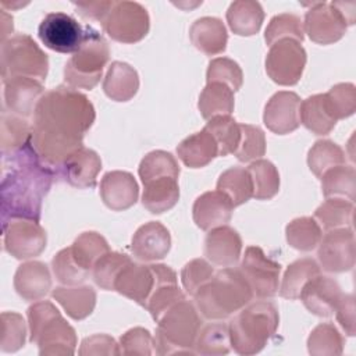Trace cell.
<instances>
[{
	"mask_svg": "<svg viewBox=\"0 0 356 356\" xmlns=\"http://www.w3.org/2000/svg\"><path fill=\"white\" fill-rule=\"evenodd\" d=\"M95 107L81 92L67 85L47 90L35 113L31 145L40 160L58 175L63 164L81 147L95 122Z\"/></svg>",
	"mask_w": 356,
	"mask_h": 356,
	"instance_id": "obj_1",
	"label": "cell"
},
{
	"mask_svg": "<svg viewBox=\"0 0 356 356\" xmlns=\"http://www.w3.org/2000/svg\"><path fill=\"white\" fill-rule=\"evenodd\" d=\"M3 178L0 186L1 221L28 218L39 221L43 197L49 193L54 171L47 167L31 142L13 154L3 157Z\"/></svg>",
	"mask_w": 356,
	"mask_h": 356,
	"instance_id": "obj_2",
	"label": "cell"
},
{
	"mask_svg": "<svg viewBox=\"0 0 356 356\" xmlns=\"http://www.w3.org/2000/svg\"><path fill=\"white\" fill-rule=\"evenodd\" d=\"M195 306L207 320H224L253 299V292L238 268L224 267L193 295Z\"/></svg>",
	"mask_w": 356,
	"mask_h": 356,
	"instance_id": "obj_3",
	"label": "cell"
},
{
	"mask_svg": "<svg viewBox=\"0 0 356 356\" xmlns=\"http://www.w3.org/2000/svg\"><path fill=\"white\" fill-rule=\"evenodd\" d=\"M278 309L273 302L248 303L229 321L231 348L243 356L259 353L278 328Z\"/></svg>",
	"mask_w": 356,
	"mask_h": 356,
	"instance_id": "obj_4",
	"label": "cell"
},
{
	"mask_svg": "<svg viewBox=\"0 0 356 356\" xmlns=\"http://www.w3.org/2000/svg\"><path fill=\"white\" fill-rule=\"evenodd\" d=\"M29 341L39 346L42 356H70L76 346L75 330L49 300L28 307Z\"/></svg>",
	"mask_w": 356,
	"mask_h": 356,
	"instance_id": "obj_5",
	"label": "cell"
},
{
	"mask_svg": "<svg viewBox=\"0 0 356 356\" xmlns=\"http://www.w3.org/2000/svg\"><path fill=\"white\" fill-rule=\"evenodd\" d=\"M200 325L196 306L185 299L175 303L157 321L156 337L153 338L156 353H195Z\"/></svg>",
	"mask_w": 356,
	"mask_h": 356,
	"instance_id": "obj_6",
	"label": "cell"
},
{
	"mask_svg": "<svg viewBox=\"0 0 356 356\" xmlns=\"http://www.w3.org/2000/svg\"><path fill=\"white\" fill-rule=\"evenodd\" d=\"M110 58L107 40L96 29L86 26L79 49L64 67V81L74 89H93Z\"/></svg>",
	"mask_w": 356,
	"mask_h": 356,
	"instance_id": "obj_7",
	"label": "cell"
},
{
	"mask_svg": "<svg viewBox=\"0 0 356 356\" xmlns=\"http://www.w3.org/2000/svg\"><path fill=\"white\" fill-rule=\"evenodd\" d=\"M0 67L3 82L15 76L43 82L49 71V58L29 35L17 33L1 43Z\"/></svg>",
	"mask_w": 356,
	"mask_h": 356,
	"instance_id": "obj_8",
	"label": "cell"
},
{
	"mask_svg": "<svg viewBox=\"0 0 356 356\" xmlns=\"http://www.w3.org/2000/svg\"><path fill=\"white\" fill-rule=\"evenodd\" d=\"M160 284H177V274L170 266H146L131 261L117 277L114 291L145 307L152 292Z\"/></svg>",
	"mask_w": 356,
	"mask_h": 356,
	"instance_id": "obj_9",
	"label": "cell"
},
{
	"mask_svg": "<svg viewBox=\"0 0 356 356\" xmlns=\"http://www.w3.org/2000/svg\"><path fill=\"white\" fill-rule=\"evenodd\" d=\"M102 25L113 40L135 43L147 35L150 18L147 10L136 1H114Z\"/></svg>",
	"mask_w": 356,
	"mask_h": 356,
	"instance_id": "obj_10",
	"label": "cell"
},
{
	"mask_svg": "<svg viewBox=\"0 0 356 356\" xmlns=\"http://www.w3.org/2000/svg\"><path fill=\"white\" fill-rule=\"evenodd\" d=\"M238 270L248 281L253 296L267 299L277 293L281 264L267 257L261 248L248 246Z\"/></svg>",
	"mask_w": 356,
	"mask_h": 356,
	"instance_id": "obj_11",
	"label": "cell"
},
{
	"mask_svg": "<svg viewBox=\"0 0 356 356\" xmlns=\"http://www.w3.org/2000/svg\"><path fill=\"white\" fill-rule=\"evenodd\" d=\"M306 65V51L293 39H284L270 46L266 57V71L278 85L298 83Z\"/></svg>",
	"mask_w": 356,
	"mask_h": 356,
	"instance_id": "obj_12",
	"label": "cell"
},
{
	"mask_svg": "<svg viewBox=\"0 0 356 356\" xmlns=\"http://www.w3.org/2000/svg\"><path fill=\"white\" fill-rule=\"evenodd\" d=\"M47 243L46 231L39 221L28 218L10 220L3 225V245L7 253L19 260L39 256Z\"/></svg>",
	"mask_w": 356,
	"mask_h": 356,
	"instance_id": "obj_13",
	"label": "cell"
},
{
	"mask_svg": "<svg viewBox=\"0 0 356 356\" xmlns=\"http://www.w3.org/2000/svg\"><path fill=\"white\" fill-rule=\"evenodd\" d=\"M318 266L327 273H345L355 266V235L352 228L328 229L318 243Z\"/></svg>",
	"mask_w": 356,
	"mask_h": 356,
	"instance_id": "obj_14",
	"label": "cell"
},
{
	"mask_svg": "<svg viewBox=\"0 0 356 356\" xmlns=\"http://www.w3.org/2000/svg\"><path fill=\"white\" fill-rule=\"evenodd\" d=\"M43 44L58 53H75L83 39V29L75 18L65 13L47 14L38 29Z\"/></svg>",
	"mask_w": 356,
	"mask_h": 356,
	"instance_id": "obj_15",
	"label": "cell"
},
{
	"mask_svg": "<svg viewBox=\"0 0 356 356\" xmlns=\"http://www.w3.org/2000/svg\"><path fill=\"white\" fill-rule=\"evenodd\" d=\"M303 31L310 40L318 44H331L338 42L346 32V22L332 3H312L305 15Z\"/></svg>",
	"mask_w": 356,
	"mask_h": 356,
	"instance_id": "obj_16",
	"label": "cell"
},
{
	"mask_svg": "<svg viewBox=\"0 0 356 356\" xmlns=\"http://www.w3.org/2000/svg\"><path fill=\"white\" fill-rule=\"evenodd\" d=\"M300 97L295 92L281 90L274 93L264 107L263 121L266 127L278 135L295 131L299 124Z\"/></svg>",
	"mask_w": 356,
	"mask_h": 356,
	"instance_id": "obj_17",
	"label": "cell"
},
{
	"mask_svg": "<svg viewBox=\"0 0 356 356\" xmlns=\"http://www.w3.org/2000/svg\"><path fill=\"white\" fill-rule=\"evenodd\" d=\"M341 296L339 284L334 278L320 274L312 278L299 295L305 307L318 317L332 316Z\"/></svg>",
	"mask_w": 356,
	"mask_h": 356,
	"instance_id": "obj_18",
	"label": "cell"
},
{
	"mask_svg": "<svg viewBox=\"0 0 356 356\" xmlns=\"http://www.w3.org/2000/svg\"><path fill=\"white\" fill-rule=\"evenodd\" d=\"M171 248V235L159 221H149L140 225L132 236L131 250L142 261L164 259Z\"/></svg>",
	"mask_w": 356,
	"mask_h": 356,
	"instance_id": "obj_19",
	"label": "cell"
},
{
	"mask_svg": "<svg viewBox=\"0 0 356 356\" xmlns=\"http://www.w3.org/2000/svg\"><path fill=\"white\" fill-rule=\"evenodd\" d=\"M100 196L108 209L114 211L127 210L138 200V182L131 172L120 170L110 171L102 178Z\"/></svg>",
	"mask_w": 356,
	"mask_h": 356,
	"instance_id": "obj_20",
	"label": "cell"
},
{
	"mask_svg": "<svg viewBox=\"0 0 356 356\" xmlns=\"http://www.w3.org/2000/svg\"><path fill=\"white\" fill-rule=\"evenodd\" d=\"M232 202L220 191H209L202 193L195 200L192 209L193 221L203 231L227 225L232 217Z\"/></svg>",
	"mask_w": 356,
	"mask_h": 356,
	"instance_id": "obj_21",
	"label": "cell"
},
{
	"mask_svg": "<svg viewBox=\"0 0 356 356\" xmlns=\"http://www.w3.org/2000/svg\"><path fill=\"white\" fill-rule=\"evenodd\" d=\"M242 252V238L236 229L221 225L209 231L204 239V256L216 266L234 267Z\"/></svg>",
	"mask_w": 356,
	"mask_h": 356,
	"instance_id": "obj_22",
	"label": "cell"
},
{
	"mask_svg": "<svg viewBox=\"0 0 356 356\" xmlns=\"http://www.w3.org/2000/svg\"><path fill=\"white\" fill-rule=\"evenodd\" d=\"M43 96L40 81L28 76H15L4 82L6 108L19 117H31Z\"/></svg>",
	"mask_w": 356,
	"mask_h": 356,
	"instance_id": "obj_23",
	"label": "cell"
},
{
	"mask_svg": "<svg viewBox=\"0 0 356 356\" xmlns=\"http://www.w3.org/2000/svg\"><path fill=\"white\" fill-rule=\"evenodd\" d=\"M100 170V156L92 149L81 147L63 164L57 177L63 178L71 186L86 189L96 185V178Z\"/></svg>",
	"mask_w": 356,
	"mask_h": 356,
	"instance_id": "obj_24",
	"label": "cell"
},
{
	"mask_svg": "<svg viewBox=\"0 0 356 356\" xmlns=\"http://www.w3.org/2000/svg\"><path fill=\"white\" fill-rule=\"evenodd\" d=\"M17 293L28 302L39 300L51 289V275L43 261L32 260L18 266L14 275Z\"/></svg>",
	"mask_w": 356,
	"mask_h": 356,
	"instance_id": "obj_25",
	"label": "cell"
},
{
	"mask_svg": "<svg viewBox=\"0 0 356 356\" xmlns=\"http://www.w3.org/2000/svg\"><path fill=\"white\" fill-rule=\"evenodd\" d=\"M189 38L197 50L207 56H214L225 50L228 33L220 18L202 17L192 24Z\"/></svg>",
	"mask_w": 356,
	"mask_h": 356,
	"instance_id": "obj_26",
	"label": "cell"
},
{
	"mask_svg": "<svg viewBox=\"0 0 356 356\" xmlns=\"http://www.w3.org/2000/svg\"><path fill=\"white\" fill-rule=\"evenodd\" d=\"M51 296L74 320L86 318L96 306V291L90 285L57 286Z\"/></svg>",
	"mask_w": 356,
	"mask_h": 356,
	"instance_id": "obj_27",
	"label": "cell"
},
{
	"mask_svg": "<svg viewBox=\"0 0 356 356\" xmlns=\"http://www.w3.org/2000/svg\"><path fill=\"white\" fill-rule=\"evenodd\" d=\"M177 154L185 165L200 168L218 156V146L211 134L203 128L200 132L185 138L177 146Z\"/></svg>",
	"mask_w": 356,
	"mask_h": 356,
	"instance_id": "obj_28",
	"label": "cell"
},
{
	"mask_svg": "<svg viewBox=\"0 0 356 356\" xmlns=\"http://www.w3.org/2000/svg\"><path fill=\"white\" fill-rule=\"evenodd\" d=\"M139 89V76L134 67L122 61H114L103 81L104 93L114 102L131 100Z\"/></svg>",
	"mask_w": 356,
	"mask_h": 356,
	"instance_id": "obj_29",
	"label": "cell"
},
{
	"mask_svg": "<svg viewBox=\"0 0 356 356\" xmlns=\"http://www.w3.org/2000/svg\"><path fill=\"white\" fill-rule=\"evenodd\" d=\"M299 120L314 135H328L337 124L325 93L313 95L300 102Z\"/></svg>",
	"mask_w": 356,
	"mask_h": 356,
	"instance_id": "obj_30",
	"label": "cell"
},
{
	"mask_svg": "<svg viewBox=\"0 0 356 356\" xmlns=\"http://www.w3.org/2000/svg\"><path fill=\"white\" fill-rule=\"evenodd\" d=\"M264 11L259 1L238 0L227 10V22L231 31L239 36H252L261 28Z\"/></svg>",
	"mask_w": 356,
	"mask_h": 356,
	"instance_id": "obj_31",
	"label": "cell"
},
{
	"mask_svg": "<svg viewBox=\"0 0 356 356\" xmlns=\"http://www.w3.org/2000/svg\"><path fill=\"white\" fill-rule=\"evenodd\" d=\"M143 185L142 203L153 214H161L172 209L179 199V186L175 178L161 177Z\"/></svg>",
	"mask_w": 356,
	"mask_h": 356,
	"instance_id": "obj_32",
	"label": "cell"
},
{
	"mask_svg": "<svg viewBox=\"0 0 356 356\" xmlns=\"http://www.w3.org/2000/svg\"><path fill=\"white\" fill-rule=\"evenodd\" d=\"M320 274L318 263L312 257H302L291 263L282 277L280 295L285 299H298L303 286Z\"/></svg>",
	"mask_w": 356,
	"mask_h": 356,
	"instance_id": "obj_33",
	"label": "cell"
},
{
	"mask_svg": "<svg viewBox=\"0 0 356 356\" xmlns=\"http://www.w3.org/2000/svg\"><path fill=\"white\" fill-rule=\"evenodd\" d=\"M234 92L224 83L211 82L204 86L199 96V111L204 120L218 115H229L234 111Z\"/></svg>",
	"mask_w": 356,
	"mask_h": 356,
	"instance_id": "obj_34",
	"label": "cell"
},
{
	"mask_svg": "<svg viewBox=\"0 0 356 356\" xmlns=\"http://www.w3.org/2000/svg\"><path fill=\"white\" fill-rule=\"evenodd\" d=\"M321 191L325 197H345L350 202L356 195V171L352 165H337L321 177Z\"/></svg>",
	"mask_w": 356,
	"mask_h": 356,
	"instance_id": "obj_35",
	"label": "cell"
},
{
	"mask_svg": "<svg viewBox=\"0 0 356 356\" xmlns=\"http://www.w3.org/2000/svg\"><path fill=\"white\" fill-rule=\"evenodd\" d=\"M353 202L345 197H327L314 211V220L325 229L352 228L353 222Z\"/></svg>",
	"mask_w": 356,
	"mask_h": 356,
	"instance_id": "obj_36",
	"label": "cell"
},
{
	"mask_svg": "<svg viewBox=\"0 0 356 356\" xmlns=\"http://www.w3.org/2000/svg\"><path fill=\"white\" fill-rule=\"evenodd\" d=\"M32 127L19 115L8 114L6 110L1 113V134L0 145L1 154L8 156L22 149L31 142Z\"/></svg>",
	"mask_w": 356,
	"mask_h": 356,
	"instance_id": "obj_37",
	"label": "cell"
},
{
	"mask_svg": "<svg viewBox=\"0 0 356 356\" xmlns=\"http://www.w3.org/2000/svg\"><path fill=\"white\" fill-rule=\"evenodd\" d=\"M217 191L227 195L234 207L246 203L253 197V184L249 171L242 167L225 170L217 181Z\"/></svg>",
	"mask_w": 356,
	"mask_h": 356,
	"instance_id": "obj_38",
	"label": "cell"
},
{
	"mask_svg": "<svg viewBox=\"0 0 356 356\" xmlns=\"http://www.w3.org/2000/svg\"><path fill=\"white\" fill-rule=\"evenodd\" d=\"M285 236L293 249L310 252L318 246L323 232L314 217H298L286 225Z\"/></svg>",
	"mask_w": 356,
	"mask_h": 356,
	"instance_id": "obj_39",
	"label": "cell"
},
{
	"mask_svg": "<svg viewBox=\"0 0 356 356\" xmlns=\"http://www.w3.org/2000/svg\"><path fill=\"white\" fill-rule=\"evenodd\" d=\"M70 248L75 261L88 271L93 268L95 263L103 254L110 252V246L106 238L96 231L82 232Z\"/></svg>",
	"mask_w": 356,
	"mask_h": 356,
	"instance_id": "obj_40",
	"label": "cell"
},
{
	"mask_svg": "<svg viewBox=\"0 0 356 356\" xmlns=\"http://www.w3.org/2000/svg\"><path fill=\"white\" fill-rule=\"evenodd\" d=\"M253 184V197L257 200H268L280 191V174L277 167L264 159L250 163L246 168Z\"/></svg>",
	"mask_w": 356,
	"mask_h": 356,
	"instance_id": "obj_41",
	"label": "cell"
},
{
	"mask_svg": "<svg viewBox=\"0 0 356 356\" xmlns=\"http://www.w3.org/2000/svg\"><path fill=\"white\" fill-rule=\"evenodd\" d=\"M231 349L229 330L225 323H210L200 328L196 342L195 353L206 356L227 355Z\"/></svg>",
	"mask_w": 356,
	"mask_h": 356,
	"instance_id": "obj_42",
	"label": "cell"
},
{
	"mask_svg": "<svg viewBox=\"0 0 356 356\" xmlns=\"http://www.w3.org/2000/svg\"><path fill=\"white\" fill-rule=\"evenodd\" d=\"M343 345V337L332 323L316 325L307 338V350L313 356H338Z\"/></svg>",
	"mask_w": 356,
	"mask_h": 356,
	"instance_id": "obj_43",
	"label": "cell"
},
{
	"mask_svg": "<svg viewBox=\"0 0 356 356\" xmlns=\"http://www.w3.org/2000/svg\"><path fill=\"white\" fill-rule=\"evenodd\" d=\"M138 172L143 184L161 177H171L178 179L179 165L170 152L153 150L142 159Z\"/></svg>",
	"mask_w": 356,
	"mask_h": 356,
	"instance_id": "obj_44",
	"label": "cell"
},
{
	"mask_svg": "<svg viewBox=\"0 0 356 356\" xmlns=\"http://www.w3.org/2000/svg\"><path fill=\"white\" fill-rule=\"evenodd\" d=\"M345 163V153L339 145L330 139L317 140L309 150L307 164L316 177H321L327 170Z\"/></svg>",
	"mask_w": 356,
	"mask_h": 356,
	"instance_id": "obj_45",
	"label": "cell"
},
{
	"mask_svg": "<svg viewBox=\"0 0 356 356\" xmlns=\"http://www.w3.org/2000/svg\"><path fill=\"white\" fill-rule=\"evenodd\" d=\"M218 146V156H227L229 153H235L239 139L241 129L239 124L231 115H218L211 120L204 127Z\"/></svg>",
	"mask_w": 356,
	"mask_h": 356,
	"instance_id": "obj_46",
	"label": "cell"
},
{
	"mask_svg": "<svg viewBox=\"0 0 356 356\" xmlns=\"http://www.w3.org/2000/svg\"><path fill=\"white\" fill-rule=\"evenodd\" d=\"M132 260L125 253L107 252L103 254L92 268V277L95 284L104 291H114V284L120 273Z\"/></svg>",
	"mask_w": 356,
	"mask_h": 356,
	"instance_id": "obj_47",
	"label": "cell"
},
{
	"mask_svg": "<svg viewBox=\"0 0 356 356\" xmlns=\"http://www.w3.org/2000/svg\"><path fill=\"white\" fill-rule=\"evenodd\" d=\"M303 38H305V31H303L300 18L289 13H284L273 17L264 32V39L268 46L284 39H293L300 43Z\"/></svg>",
	"mask_w": 356,
	"mask_h": 356,
	"instance_id": "obj_48",
	"label": "cell"
},
{
	"mask_svg": "<svg viewBox=\"0 0 356 356\" xmlns=\"http://www.w3.org/2000/svg\"><path fill=\"white\" fill-rule=\"evenodd\" d=\"M241 139L235 150V156L239 161L249 163L259 160L266 153V135L261 128L250 124H239Z\"/></svg>",
	"mask_w": 356,
	"mask_h": 356,
	"instance_id": "obj_49",
	"label": "cell"
},
{
	"mask_svg": "<svg viewBox=\"0 0 356 356\" xmlns=\"http://www.w3.org/2000/svg\"><path fill=\"white\" fill-rule=\"evenodd\" d=\"M51 270L56 280L63 285H79L88 278L90 273L75 261L70 246L54 254L51 259Z\"/></svg>",
	"mask_w": 356,
	"mask_h": 356,
	"instance_id": "obj_50",
	"label": "cell"
},
{
	"mask_svg": "<svg viewBox=\"0 0 356 356\" xmlns=\"http://www.w3.org/2000/svg\"><path fill=\"white\" fill-rule=\"evenodd\" d=\"M206 79L207 83L220 82L235 92L242 86L243 74L236 61L228 57H217L209 63Z\"/></svg>",
	"mask_w": 356,
	"mask_h": 356,
	"instance_id": "obj_51",
	"label": "cell"
},
{
	"mask_svg": "<svg viewBox=\"0 0 356 356\" xmlns=\"http://www.w3.org/2000/svg\"><path fill=\"white\" fill-rule=\"evenodd\" d=\"M26 325L21 314L15 312L1 313V352H17L25 343Z\"/></svg>",
	"mask_w": 356,
	"mask_h": 356,
	"instance_id": "obj_52",
	"label": "cell"
},
{
	"mask_svg": "<svg viewBox=\"0 0 356 356\" xmlns=\"http://www.w3.org/2000/svg\"><path fill=\"white\" fill-rule=\"evenodd\" d=\"M325 97L337 121L352 115L356 110V88L350 82L334 85Z\"/></svg>",
	"mask_w": 356,
	"mask_h": 356,
	"instance_id": "obj_53",
	"label": "cell"
},
{
	"mask_svg": "<svg viewBox=\"0 0 356 356\" xmlns=\"http://www.w3.org/2000/svg\"><path fill=\"white\" fill-rule=\"evenodd\" d=\"M185 299L184 292L177 284H160L150 295L146 303V309L150 312L153 320L159 321L160 317L175 303Z\"/></svg>",
	"mask_w": 356,
	"mask_h": 356,
	"instance_id": "obj_54",
	"label": "cell"
},
{
	"mask_svg": "<svg viewBox=\"0 0 356 356\" xmlns=\"http://www.w3.org/2000/svg\"><path fill=\"white\" fill-rule=\"evenodd\" d=\"M214 268L204 259H193L188 261L181 271V281L188 295H195L211 277Z\"/></svg>",
	"mask_w": 356,
	"mask_h": 356,
	"instance_id": "obj_55",
	"label": "cell"
},
{
	"mask_svg": "<svg viewBox=\"0 0 356 356\" xmlns=\"http://www.w3.org/2000/svg\"><path fill=\"white\" fill-rule=\"evenodd\" d=\"M153 337L143 327H134L128 330L120 338V353L121 355H139L149 356L153 353Z\"/></svg>",
	"mask_w": 356,
	"mask_h": 356,
	"instance_id": "obj_56",
	"label": "cell"
},
{
	"mask_svg": "<svg viewBox=\"0 0 356 356\" xmlns=\"http://www.w3.org/2000/svg\"><path fill=\"white\" fill-rule=\"evenodd\" d=\"M81 356H117L120 353V346L115 339L106 334H95L86 337L81 342L79 348Z\"/></svg>",
	"mask_w": 356,
	"mask_h": 356,
	"instance_id": "obj_57",
	"label": "cell"
},
{
	"mask_svg": "<svg viewBox=\"0 0 356 356\" xmlns=\"http://www.w3.org/2000/svg\"><path fill=\"white\" fill-rule=\"evenodd\" d=\"M335 313H337V320L341 324L342 330L349 335L353 337L355 335V296L352 293H342L337 307H335Z\"/></svg>",
	"mask_w": 356,
	"mask_h": 356,
	"instance_id": "obj_58",
	"label": "cell"
},
{
	"mask_svg": "<svg viewBox=\"0 0 356 356\" xmlns=\"http://www.w3.org/2000/svg\"><path fill=\"white\" fill-rule=\"evenodd\" d=\"M114 1H90V3H74L76 13L85 18L92 21L103 22L110 10L113 8Z\"/></svg>",
	"mask_w": 356,
	"mask_h": 356,
	"instance_id": "obj_59",
	"label": "cell"
},
{
	"mask_svg": "<svg viewBox=\"0 0 356 356\" xmlns=\"http://www.w3.org/2000/svg\"><path fill=\"white\" fill-rule=\"evenodd\" d=\"M332 6L339 11L346 25H353L356 18V3H345V1H332Z\"/></svg>",
	"mask_w": 356,
	"mask_h": 356,
	"instance_id": "obj_60",
	"label": "cell"
},
{
	"mask_svg": "<svg viewBox=\"0 0 356 356\" xmlns=\"http://www.w3.org/2000/svg\"><path fill=\"white\" fill-rule=\"evenodd\" d=\"M13 32V17H10L4 10L1 11V43L6 42V36Z\"/></svg>",
	"mask_w": 356,
	"mask_h": 356,
	"instance_id": "obj_61",
	"label": "cell"
}]
</instances>
